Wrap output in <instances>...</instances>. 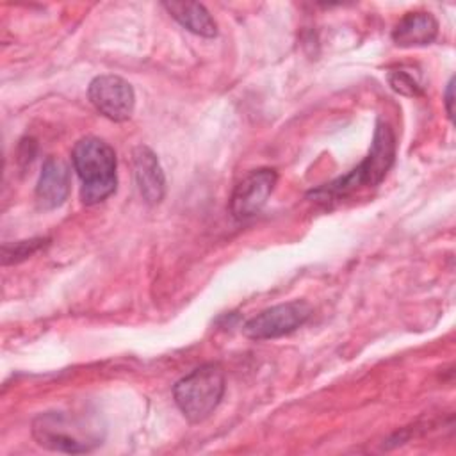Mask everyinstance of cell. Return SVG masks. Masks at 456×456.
<instances>
[{
	"instance_id": "1",
	"label": "cell",
	"mask_w": 456,
	"mask_h": 456,
	"mask_svg": "<svg viewBox=\"0 0 456 456\" xmlns=\"http://www.w3.org/2000/svg\"><path fill=\"white\" fill-rule=\"evenodd\" d=\"M395 159V134L392 126L379 121L374 130L372 144L367 157L347 175L337 178L331 183L317 187L310 196L317 201L328 203L354 192L360 187H376L387 176Z\"/></svg>"
},
{
	"instance_id": "2",
	"label": "cell",
	"mask_w": 456,
	"mask_h": 456,
	"mask_svg": "<svg viewBox=\"0 0 456 456\" xmlns=\"http://www.w3.org/2000/svg\"><path fill=\"white\" fill-rule=\"evenodd\" d=\"M71 160L82 182L80 200L86 205L102 203L116 191V153L109 142L93 135L82 137L73 146Z\"/></svg>"
},
{
	"instance_id": "3",
	"label": "cell",
	"mask_w": 456,
	"mask_h": 456,
	"mask_svg": "<svg viewBox=\"0 0 456 456\" xmlns=\"http://www.w3.org/2000/svg\"><path fill=\"white\" fill-rule=\"evenodd\" d=\"M224 394V372L217 363H203L178 379L173 397L182 415L192 422H203L219 406Z\"/></svg>"
},
{
	"instance_id": "4",
	"label": "cell",
	"mask_w": 456,
	"mask_h": 456,
	"mask_svg": "<svg viewBox=\"0 0 456 456\" xmlns=\"http://www.w3.org/2000/svg\"><path fill=\"white\" fill-rule=\"evenodd\" d=\"M32 436L45 449L69 454L89 452L102 444L98 428H86L82 420L61 411L39 415L32 422Z\"/></svg>"
},
{
	"instance_id": "5",
	"label": "cell",
	"mask_w": 456,
	"mask_h": 456,
	"mask_svg": "<svg viewBox=\"0 0 456 456\" xmlns=\"http://www.w3.org/2000/svg\"><path fill=\"white\" fill-rule=\"evenodd\" d=\"M312 315V306L303 299H292L262 310L242 326V333L253 340H267L289 335L301 328Z\"/></svg>"
},
{
	"instance_id": "6",
	"label": "cell",
	"mask_w": 456,
	"mask_h": 456,
	"mask_svg": "<svg viewBox=\"0 0 456 456\" xmlns=\"http://www.w3.org/2000/svg\"><path fill=\"white\" fill-rule=\"evenodd\" d=\"M87 96L93 107L110 121H126L135 105L132 86L118 75H98L87 87Z\"/></svg>"
},
{
	"instance_id": "7",
	"label": "cell",
	"mask_w": 456,
	"mask_h": 456,
	"mask_svg": "<svg viewBox=\"0 0 456 456\" xmlns=\"http://www.w3.org/2000/svg\"><path fill=\"white\" fill-rule=\"evenodd\" d=\"M278 175L271 167H258L249 171L233 189L230 196V214L242 221L258 214L267 203Z\"/></svg>"
},
{
	"instance_id": "8",
	"label": "cell",
	"mask_w": 456,
	"mask_h": 456,
	"mask_svg": "<svg viewBox=\"0 0 456 456\" xmlns=\"http://www.w3.org/2000/svg\"><path fill=\"white\" fill-rule=\"evenodd\" d=\"M134 176L142 200L148 205H157L166 196V176L157 155L148 146H135L132 153Z\"/></svg>"
},
{
	"instance_id": "9",
	"label": "cell",
	"mask_w": 456,
	"mask_h": 456,
	"mask_svg": "<svg viewBox=\"0 0 456 456\" xmlns=\"http://www.w3.org/2000/svg\"><path fill=\"white\" fill-rule=\"evenodd\" d=\"M69 194V171L68 166L53 157H48L41 167L36 185V200L43 210L61 207Z\"/></svg>"
},
{
	"instance_id": "10",
	"label": "cell",
	"mask_w": 456,
	"mask_h": 456,
	"mask_svg": "<svg viewBox=\"0 0 456 456\" xmlns=\"http://www.w3.org/2000/svg\"><path fill=\"white\" fill-rule=\"evenodd\" d=\"M438 36V21L431 12L413 11L406 12L394 27L392 39L401 48L426 46Z\"/></svg>"
},
{
	"instance_id": "11",
	"label": "cell",
	"mask_w": 456,
	"mask_h": 456,
	"mask_svg": "<svg viewBox=\"0 0 456 456\" xmlns=\"http://www.w3.org/2000/svg\"><path fill=\"white\" fill-rule=\"evenodd\" d=\"M164 9L189 32L201 37H216L217 23L203 4L198 2H166Z\"/></svg>"
},
{
	"instance_id": "12",
	"label": "cell",
	"mask_w": 456,
	"mask_h": 456,
	"mask_svg": "<svg viewBox=\"0 0 456 456\" xmlns=\"http://www.w3.org/2000/svg\"><path fill=\"white\" fill-rule=\"evenodd\" d=\"M48 239L43 237H36V239H28V240H18L12 244H4L2 246V264H18L25 258H28L30 255H34L36 251H39L43 246H46Z\"/></svg>"
},
{
	"instance_id": "13",
	"label": "cell",
	"mask_w": 456,
	"mask_h": 456,
	"mask_svg": "<svg viewBox=\"0 0 456 456\" xmlns=\"http://www.w3.org/2000/svg\"><path fill=\"white\" fill-rule=\"evenodd\" d=\"M387 78H388L390 87L403 96H420L422 94L420 82L413 75H410L406 69H392V71H388Z\"/></svg>"
},
{
	"instance_id": "14",
	"label": "cell",
	"mask_w": 456,
	"mask_h": 456,
	"mask_svg": "<svg viewBox=\"0 0 456 456\" xmlns=\"http://www.w3.org/2000/svg\"><path fill=\"white\" fill-rule=\"evenodd\" d=\"M445 110H447V116H449V119H452L454 118V77H451V80H449V84H447V87H445Z\"/></svg>"
}]
</instances>
